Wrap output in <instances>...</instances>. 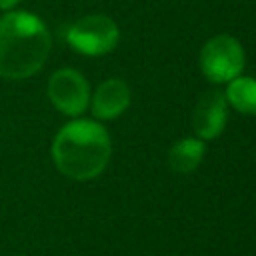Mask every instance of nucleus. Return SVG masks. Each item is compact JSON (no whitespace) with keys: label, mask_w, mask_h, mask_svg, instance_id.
<instances>
[{"label":"nucleus","mask_w":256,"mask_h":256,"mask_svg":"<svg viewBox=\"0 0 256 256\" xmlns=\"http://www.w3.org/2000/svg\"><path fill=\"white\" fill-rule=\"evenodd\" d=\"M226 102L244 116H256V78L236 76L226 84Z\"/></svg>","instance_id":"9"},{"label":"nucleus","mask_w":256,"mask_h":256,"mask_svg":"<svg viewBox=\"0 0 256 256\" xmlns=\"http://www.w3.org/2000/svg\"><path fill=\"white\" fill-rule=\"evenodd\" d=\"M118 24L106 14H86L66 30V42L84 56H104L118 46Z\"/></svg>","instance_id":"4"},{"label":"nucleus","mask_w":256,"mask_h":256,"mask_svg":"<svg viewBox=\"0 0 256 256\" xmlns=\"http://www.w3.org/2000/svg\"><path fill=\"white\" fill-rule=\"evenodd\" d=\"M228 122V102L222 90H208L204 92L192 112V128L196 138L200 140H214L218 138Z\"/></svg>","instance_id":"6"},{"label":"nucleus","mask_w":256,"mask_h":256,"mask_svg":"<svg viewBox=\"0 0 256 256\" xmlns=\"http://www.w3.org/2000/svg\"><path fill=\"white\" fill-rule=\"evenodd\" d=\"M246 62L244 48L238 38L230 34H216L208 38L200 50L198 64L206 80L214 84H228L242 74Z\"/></svg>","instance_id":"3"},{"label":"nucleus","mask_w":256,"mask_h":256,"mask_svg":"<svg viewBox=\"0 0 256 256\" xmlns=\"http://www.w3.org/2000/svg\"><path fill=\"white\" fill-rule=\"evenodd\" d=\"M48 26L32 12L14 10L0 18V78L24 80L34 76L50 54Z\"/></svg>","instance_id":"2"},{"label":"nucleus","mask_w":256,"mask_h":256,"mask_svg":"<svg viewBox=\"0 0 256 256\" xmlns=\"http://www.w3.org/2000/svg\"><path fill=\"white\" fill-rule=\"evenodd\" d=\"M20 0H0V8L2 10H12Z\"/></svg>","instance_id":"10"},{"label":"nucleus","mask_w":256,"mask_h":256,"mask_svg":"<svg viewBox=\"0 0 256 256\" xmlns=\"http://www.w3.org/2000/svg\"><path fill=\"white\" fill-rule=\"evenodd\" d=\"M204 154H206L204 140L188 136V138H182V140H178L170 146L168 166L176 174H190L200 166Z\"/></svg>","instance_id":"8"},{"label":"nucleus","mask_w":256,"mask_h":256,"mask_svg":"<svg viewBox=\"0 0 256 256\" xmlns=\"http://www.w3.org/2000/svg\"><path fill=\"white\" fill-rule=\"evenodd\" d=\"M48 100L64 116L78 118L90 104L88 80L74 68H60L48 80Z\"/></svg>","instance_id":"5"},{"label":"nucleus","mask_w":256,"mask_h":256,"mask_svg":"<svg viewBox=\"0 0 256 256\" xmlns=\"http://www.w3.org/2000/svg\"><path fill=\"white\" fill-rule=\"evenodd\" d=\"M50 154L60 174L86 182L106 170L112 156V140L100 122L76 118L56 132Z\"/></svg>","instance_id":"1"},{"label":"nucleus","mask_w":256,"mask_h":256,"mask_svg":"<svg viewBox=\"0 0 256 256\" xmlns=\"http://www.w3.org/2000/svg\"><path fill=\"white\" fill-rule=\"evenodd\" d=\"M132 102L130 86L120 78H108L90 94V110L98 120H114L122 116Z\"/></svg>","instance_id":"7"}]
</instances>
